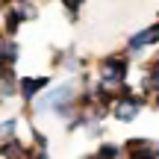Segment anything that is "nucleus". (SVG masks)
I'll return each instance as SVG.
<instances>
[{"label":"nucleus","mask_w":159,"mask_h":159,"mask_svg":"<svg viewBox=\"0 0 159 159\" xmlns=\"http://www.w3.org/2000/svg\"><path fill=\"white\" fill-rule=\"evenodd\" d=\"M97 153H100V156H118V153H121V148H115V144H103Z\"/></svg>","instance_id":"9d476101"},{"label":"nucleus","mask_w":159,"mask_h":159,"mask_svg":"<svg viewBox=\"0 0 159 159\" xmlns=\"http://www.w3.org/2000/svg\"><path fill=\"white\" fill-rule=\"evenodd\" d=\"M18 91V85H15V80H12V71H9V65H3V71H0V94H15Z\"/></svg>","instance_id":"0eeeda50"},{"label":"nucleus","mask_w":159,"mask_h":159,"mask_svg":"<svg viewBox=\"0 0 159 159\" xmlns=\"http://www.w3.org/2000/svg\"><path fill=\"white\" fill-rule=\"evenodd\" d=\"M15 136V121H6V124H0V139H12Z\"/></svg>","instance_id":"1a4fd4ad"},{"label":"nucleus","mask_w":159,"mask_h":159,"mask_svg":"<svg viewBox=\"0 0 159 159\" xmlns=\"http://www.w3.org/2000/svg\"><path fill=\"white\" fill-rule=\"evenodd\" d=\"M15 59H18V44L12 39L0 41V65H12Z\"/></svg>","instance_id":"423d86ee"},{"label":"nucleus","mask_w":159,"mask_h":159,"mask_svg":"<svg viewBox=\"0 0 159 159\" xmlns=\"http://www.w3.org/2000/svg\"><path fill=\"white\" fill-rule=\"evenodd\" d=\"M150 41H159V27H150V30H144V33L133 35L130 39V50H139V47L150 44Z\"/></svg>","instance_id":"39448f33"},{"label":"nucleus","mask_w":159,"mask_h":159,"mask_svg":"<svg viewBox=\"0 0 159 159\" xmlns=\"http://www.w3.org/2000/svg\"><path fill=\"white\" fill-rule=\"evenodd\" d=\"M80 3H83V0H65V6H68L71 18H77V12H80Z\"/></svg>","instance_id":"9b49d317"},{"label":"nucleus","mask_w":159,"mask_h":159,"mask_svg":"<svg viewBox=\"0 0 159 159\" xmlns=\"http://www.w3.org/2000/svg\"><path fill=\"white\" fill-rule=\"evenodd\" d=\"M68 100H74V89H71V85H59V89H53L50 94L41 97V103L35 106V112H50V109L59 112Z\"/></svg>","instance_id":"f257e3e1"},{"label":"nucleus","mask_w":159,"mask_h":159,"mask_svg":"<svg viewBox=\"0 0 159 159\" xmlns=\"http://www.w3.org/2000/svg\"><path fill=\"white\" fill-rule=\"evenodd\" d=\"M100 71H103V80H106V83L121 85V80L127 74V59L124 56H106L100 62Z\"/></svg>","instance_id":"f03ea898"},{"label":"nucleus","mask_w":159,"mask_h":159,"mask_svg":"<svg viewBox=\"0 0 159 159\" xmlns=\"http://www.w3.org/2000/svg\"><path fill=\"white\" fill-rule=\"evenodd\" d=\"M118 106H115V115H118L121 121H133L139 115V109H142V103L136 100V97H124V100H115Z\"/></svg>","instance_id":"7ed1b4c3"},{"label":"nucleus","mask_w":159,"mask_h":159,"mask_svg":"<svg viewBox=\"0 0 159 159\" xmlns=\"http://www.w3.org/2000/svg\"><path fill=\"white\" fill-rule=\"evenodd\" d=\"M44 85H47V77H30V80H21L18 91H21V94H24V97L30 100V97H33L35 91H41Z\"/></svg>","instance_id":"20e7f679"},{"label":"nucleus","mask_w":159,"mask_h":159,"mask_svg":"<svg viewBox=\"0 0 159 159\" xmlns=\"http://www.w3.org/2000/svg\"><path fill=\"white\" fill-rule=\"evenodd\" d=\"M0 153H3V156H27V150H24V144L9 142V144H3V148H0Z\"/></svg>","instance_id":"6e6552de"}]
</instances>
